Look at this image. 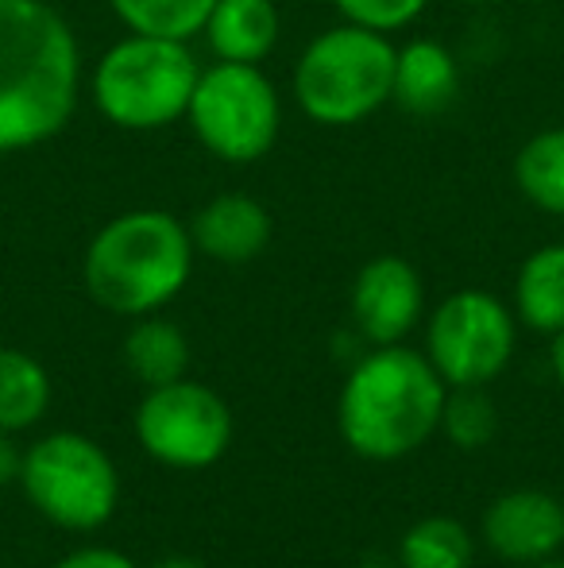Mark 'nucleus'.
Wrapping results in <instances>:
<instances>
[{
  "mask_svg": "<svg viewBox=\"0 0 564 568\" xmlns=\"http://www.w3.org/2000/svg\"><path fill=\"white\" fill-rule=\"evenodd\" d=\"M82 51L47 0H0V155L39 148L70 124Z\"/></svg>",
  "mask_w": 564,
  "mask_h": 568,
  "instance_id": "nucleus-1",
  "label": "nucleus"
},
{
  "mask_svg": "<svg viewBox=\"0 0 564 568\" xmlns=\"http://www.w3.org/2000/svg\"><path fill=\"white\" fill-rule=\"evenodd\" d=\"M444 379L429 356L402 344H379L348 372L337 422L348 449L363 460H399L422 449L441 426Z\"/></svg>",
  "mask_w": 564,
  "mask_h": 568,
  "instance_id": "nucleus-2",
  "label": "nucleus"
},
{
  "mask_svg": "<svg viewBox=\"0 0 564 568\" xmlns=\"http://www.w3.org/2000/svg\"><path fill=\"white\" fill-rule=\"evenodd\" d=\"M194 271V240L163 210H132L113 217L85 247L82 278L98 306L121 317L163 310Z\"/></svg>",
  "mask_w": 564,
  "mask_h": 568,
  "instance_id": "nucleus-3",
  "label": "nucleus"
},
{
  "mask_svg": "<svg viewBox=\"0 0 564 568\" xmlns=\"http://www.w3.org/2000/svg\"><path fill=\"white\" fill-rule=\"evenodd\" d=\"M394 54L383 31L340 23L314 39L294 67V98L317 124L348 128L394 98Z\"/></svg>",
  "mask_w": 564,
  "mask_h": 568,
  "instance_id": "nucleus-4",
  "label": "nucleus"
},
{
  "mask_svg": "<svg viewBox=\"0 0 564 568\" xmlns=\"http://www.w3.org/2000/svg\"><path fill=\"white\" fill-rule=\"evenodd\" d=\"M197 59L182 39L136 36L113 43L93 74L101 116L129 132H151L186 116L197 85Z\"/></svg>",
  "mask_w": 564,
  "mask_h": 568,
  "instance_id": "nucleus-5",
  "label": "nucleus"
},
{
  "mask_svg": "<svg viewBox=\"0 0 564 568\" xmlns=\"http://www.w3.org/2000/svg\"><path fill=\"white\" fill-rule=\"evenodd\" d=\"M20 487L28 503L62 530H98L121 503L116 464L82 434H47L23 453Z\"/></svg>",
  "mask_w": 564,
  "mask_h": 568,
  "instance_id": "nucleus-6",
  "label": "nucleus"
},
{
  "mask_svg": "<svg viewBox=\"0 0 564 568\" xmlns=\"http://www.w3.org/2000/svg\"><path fill=\"white\" fill-rule=\"evenodd\" d=\"M189 128L209 155L225 163H256L275 148L283 128L279 93L256 62H221L197 74Z\"/></svg>",
  "mask_w": 564,
  "mask_h": 568,
  "instance_id": "nucleus-7",
  "label": "nucleus"
},
{
  "mask_svg": "<svg viewBox=\"0 0 564 568\" xmlns=\"http://www.w3.org/2000/svg\"><path fill=\"white\" fill-rule=\"evenodd\" d=\"M136 437L143 453L166 468H209L233 442V410L205 383L174 379L143 395Z\"/></svg>",
  "mask_w": 564,
  "mask_h": 568,
  "instance_id": "nucleus-8",
  "label": "nucleus"
},
{
  "mask_svg": "<svg viewBox=\"0 0 564 568\" xmlns=\"http://www.w3.org/2000/svg\"><path fill=\"white\" fill-rule=\"evenodd\" d=\"M425 348L449 387H483L511 364L514 317L495 294L457 291L429 317Z\"/></svg>",
  "mask_w": 564,
  "mask_h": 568,
  "instance_id": "nucleus-9",
  "label": "nucleus"
},
{
  "mask_svg": "<svg viewBox=\"0 0 564 568\" xmlns=\"http://www.w3.org/2000/svg\"><path fill=\"white\" fill-rule=\"evenodd\" d=\"M422 278L402 255H376L352 283V322L363 341L399 344L422 317Z\"/></svg>",
  "mask_w": 564,
  "mask_h": 568,
  "instance_id": "nucleus-10",
  "label": "nucleus"
},
{
  "mask_svg": "<svg viewBox=\"0 0 564 568\" xmlns=\"http://www.w3.org/2000/svg\"><path fill=\"white\" fill-rule=\"evenodd\" d=\"M483 541L519 565L553 557L564 541V507L545 491H511L483 515Z\"/></svg>",
  "mask_w": 564,
  "mask_h": 568,
  "instance_id": "nucleus-11",
  "label": "nucleus"
},
{
  "mask_svg": "<svg viewBox=\"0 0 564 568\" xmlns=\"http://www.w3.org/2000/svg\"><path fill=\"white\" fill-rule=\"evenodd\" d=\"M189 240L217 263H252L271 244V213L248 194H217L194 213Z\"/></svg>",
  "mask_w": 564,
  "mask_h": 568,
  "instance_id": "nucleus-12",
  "label": "nucleus"
},
{
  "mask_svg": "<svg viewBox=\"0 0 564 568\" xmlns=\"http://www.w3.org/2000/svg\"><path fill=\"white\" fill-rule=\"evenodd\" d=\"M460 90V67L437 39H410L394 54V98L418 116L441 113Z\"/></svg>",
  "mask_w": 564,
  "mask_h": 568,
  "instance_id": "nucleus-13",
  "label": "nucleus"
},
{
  "mask_svg": "<svg viewBox=\"0 0 564 568\" xmlns=\"http://www.w3.org/2000/svg\"><path fill=\"white\" fill-rule=\"evenodd\" d=\"M275 0H217L205 20V39L221 62H264L279 43Z\"/></svg>",
  "mask_w": 564,
  "mask_h": 568,
  "instance_id": "nucleus-14",
  "label": "nucleus"
},
{
  "mask_svg": "<svg viewBox=\"0 0 564 568\" xmlns=\"http://www.w3.org/2000/svg\"><path fill=\"white\" fill-rule=\"evenodd\" d=\"M124 364L143 387H166L174 379H186L189 341L174 322L155 314H143L124 337Z\"/></svg>",
  "mask_w": 564,
  "mask_h": 568,
  "instance_id": "nucleus-15",
  "label": "nucleus"
},
{
  "mask_svg": "<svg viewBox=\"0 0 564 568\" xmlns=\"http://www.w3.org/2000/svg\"><path fill=\"white\" fill-rule=\"evenodd\" d=\"M514 310L537 333L564 329V244H545L519 267Z\"/></svg>",
  "mask_w": 564,
  "mask_h": 568,
  "instance_id": "nucleus-16",
  "label": "nucleus"
},
{
  "mask_svg": "<svg viewBox=\"0 0 564 568\" xmlns=\"http://www.w3.org/2000/svg\"><path fill=\"white\" fill-rule=\"evenodd\" d=\"M51 406V379L43 364L20 348H0V434L35 426Z\"/></svg>",
  "mask_w": 564,
  "mask_h": 568,
  "instance_id": "nucleus-17",
  "label": "nucleus"
},
{
  "mask_svg": "<svg viewBox=\"0 0 564 568\" xmlns=\"http://www.w3.org/2000/svg\"><path fill=\"white\" fill-rule=\"evenodd\" d=\"M514 182L526 202L564 217V128H545L522 143L514 159Z\"/></svg>",
  "mask_w": 564,
  "mask_h": 568,
  "instance_id": "nucleus-18",
  "label": "nucleus"
},
{
  "mask_svg": "<svg viewBox=\"0 0 564 568\" xmlns=\"http://www.w3.org/2000/svg\"><path fill=\"white\" fill-rule=\"evenodd\" d=\"M109 4L136 36L182 39L186 43L197 31H205V20H209L217 0H109Z\"/></svg>",
  "mask_w": 564,
  "mask_h": 568,
  "instance_id": "nucleus-19",
  "label": "nucleus"
},
{
  "mask_svg": "<svg viewBox=\"0 0 564 568\" xmlns=\"http://www.w3.org/2000/svg\"><path fill=\"white\" fill-rule=\"evenodd\" d=\"M472 554V534L449 515L422 518L402 538V568H468Z\"/></svg>",
  "mask_w": 564,
  "mask_h": 568,
  "instance_id": "nucleus-20",
  "label": "nucleus"
},
{
  "mask_svg": "<svg viewBox=\"0 0 564 568\" xmlns=\"http://www.w3.org/2000/svg\"><path fill=\"white\" fill-rule=\"evenodd\" d=\"M441 429L457 449H483L499 434V410L480 387H452L441 406Z\"/></svg>",
  "mask_w": 564,
  "mask_h": 568,
  "instance_id": "nucleus-21",
  "label": "nucleus"
},
{
  "mask_svg": "<svg viewBox=\"0 0 564 568\" xmlns=\"http://www.w3.org/2000/svg\"><path fill=\"white\" fill-rule=\"evenodd\" d=\"M337 12L345 16L348 23H360V28L371 31H399L407 23H414L418 16L425 12L429 0H332Z\"/></svg>",
  "mask_w": 564,
  "mask_h": 568,
  "instance_id": "nucleus-22",
  "label": "nucleus"
},
{
  "mask_svg": "<svg viewBox=\"0 0 564 568\" xmlns=\"http://www.w3.org/2000/svg\"><path fill=\"white\" fill-rule=\"evenodd\" d=\"M54 568H136V561H129L124 554H116V549H78V554L62 557Z\"/></svg>",
  "mask_w": 564,
  "mask_h": 568,
  "instance_id": "nucleus-23",
  "label": "nucleus"
},
{
  "mask_svg": "<svg viewBox=\"0 0 564 568\" xmlns=\"http://www.w3.org/2000/svg\"><path fill=\"white\" fill-rule=\"evenodd\" d=\"M20 464H23V453L12 445V437L0 434V487L20 479Z\"/></svg>",
  "mask_w": 564,
  "mask_h": 568,
  "instance_id": "nucleus-24",
  "label": "nucleus"
},
{
  "mask_svg": "<svg viewBox=\"0 0 564 568\" xmlns=\"http://www.w3.org/2000/svg\"><path fill=\"white\" fill-rule=\"evenodd\" d=\"M553 372H557V379L564 387V329L553 333Z\"/></svg>",
  "mask_w": 564,
  "mask_h": 568,
  "instance_id": "nucleus-25",
  "label": "nucleus"
},
{
  "mask_svg": "<svg viewBox=\"0 0 564 568\" xmlns=\"http://www.w3.org/2000/svg\"><path fill=\"white\" fill-rule=\"evenodd\" d=\"M151 568H205L202 561H194V557H166V561L151 565Z\"/></svg>",
  "mask_w": 564,
  "mask_h": 568,
  "instance_id": "nucleus-26",
  "label": "nucleus"
},
{
  "mask_svg": "<svg viewBox=\"0 0 564 568\" xmlns=\"http://www.w3.org/2000/svg\"><path fill=\"white\" fill-rule=\"evenodd\" d=\"M526 568H564V561H557V557H542V561H534Z\"/></svg>",
  "mask_w": 564,
  "mask_h": 568,
  "instance_id": "nucleus-27",
  "label": "nucleus"
},
{
  "mask_svg": "<svg viewBox=\"0 0 564 568\" xmlns=\"http://www.w3.org/2000/svg\"><path fill=\"white\" fill-rule=\"evenodd\" d=\"M468 4H503V0H468Z\"/></svg>",
  "mask_w": 564,
  "mask_h": 568,
  "instance_id": "nucleus-28",
  "label": "nucleus"
}]
</instances>
